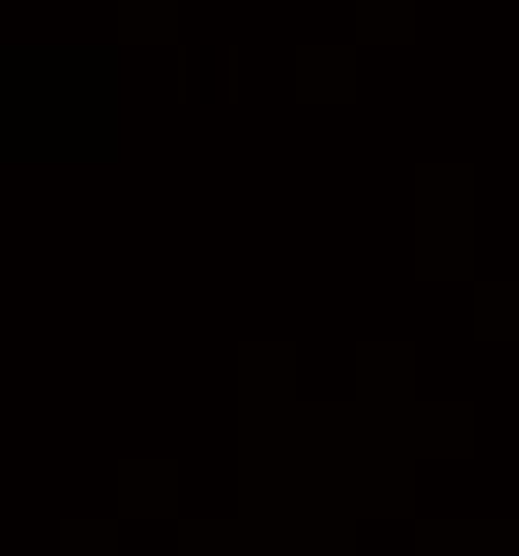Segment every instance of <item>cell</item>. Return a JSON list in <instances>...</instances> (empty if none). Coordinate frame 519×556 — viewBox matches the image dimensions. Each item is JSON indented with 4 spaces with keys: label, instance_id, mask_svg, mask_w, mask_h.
I'll return each mask as SVG.
<instances>
[]
</instances>
